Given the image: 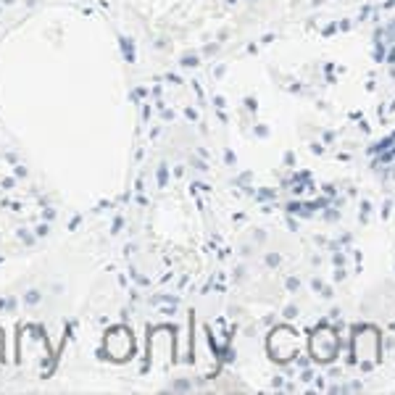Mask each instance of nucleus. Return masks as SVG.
<instances>
[]
</instances>
